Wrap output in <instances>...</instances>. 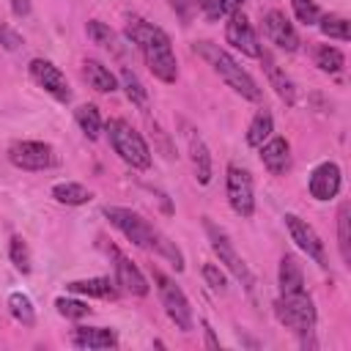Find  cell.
Returning <instances> with one entry per match:
<instances>
[{
    "label": "cell",
    "instance_id": "obj_29",
    "mask_svg": "<svg viewBox=\"0 0 351 351\" xmlns=\"http://www.w3.org/2000/svg\"><path fill=\"white\" fill-rule=\"evenodd\" d=\"M121 85H123V90H126V96H129V101H132V104H137V107H145V101H148V93H145L143 82L137 80V74H134L132 69H121Z\"/></svg>",
    "mask_w": 351,
    "mask_h": 351
},
{
    "label": "cell",
    "instance_id": "obj_10",
    "mask_svg": "<svg viewBox=\"0 0 351 351\" xmlns=\"http://www.w3.org/2000/svg\"><path fill=\"white\" fill-rule=\"evenodd\" d=\"M27 71H30L33 82H36L38 88H44L49 96H55L58 101H69V99H71L69 80H66V74H63L55 63H49V60H44V58H33L30 66H27Z\"/></svg>",
    "mask_w": 351,
    "mask_h": 351
},
{
    "label": "cell",
    "instance_id": "obj_18",
    "mask_svg": "<svg viewBox=\"0 0 351 351\" xmlns=\"http://www.w3.org/2000/svg\"><path fill=\"white\" fill-rule=\"evenodd\" d=\"M261 60H263V69H266V77H269V82H271V88L277 90V96L282 99V101H288V104H293L296 101V88H293V82H291V77L274 63V58L269 55V52H263L261 49V55H258Z\"/></svg>",
    "mask_w": 351,
    "mask_h": 351
},
{
    "label": "cell",
    "instance_id": "obj_19",
    "mask_svg": "<svg viewBox=\"0 0 351 351\" xmlns=\"http://www.w3.org/2000/svg\"><path fill=\"white\" fill-rule=\"evenodd\" d=\"M71 293H82V296H96V299H115V282L107 277H90V280H71L66 285Z\"/></svg>",
    "mask_w": 351,
    "mask_h": 351
},
{
    "label": "cell",
    "instance_id": "obj_24",
    "mask_svg": "<svg viewBox=\"0 0 351 351\" xmlns=\"http://www.w3.org/2000/svg\"><path fill=\"white\" fill-rule=\"evenodd\" d=\"M52 197L58 203H63V206H82V203L90 200V192L77 181H63V184L52 186Z\"/></svg>",
    "mask_w": 351,
    "mask_h": 351
},
{
    "label": "cell",
    "instance_id": "obj_2",
    "mask_svg": "<svg viewBox=\"0 0 351 351\" xmlns=\"http://www.w3.org/2000/svg\"><path fill=\"white\" fill-rule=\"evenodd\" d=\"M104 217L110 219V225H115L132 244L143 247V250H151V252H159L162 258H167L178 271L184 269V255L181 250L167 239L162 236L145 217H140L137 211L132 208H121V206H104Z\"/></svg>",
    "mask_w": 351,
    "mask_h": 351
},
{
    "label": "cell",
    "instance_id": "obj_21",
    "mask_svg": "<svg viewBox=\"0 0 351 351\" xmlns=\"http://www.w3.org/2000/svg\"><path fill=\"white\" fill-rule=\"evenodd\" d=\"M280 291L282 293H296L304 291V274L302 266L293 255H282L280 258Z\"/></svg>",
    "mask_w": 351,
    "mask_h": 351
},
{
    "label": "cell",
    "instance_id": "obj_12",
    "mask_svg": "<svg viewBox=\"0 0 351 351\" xmlns=\"http://www.w3.org/2000/svg\"><path fill=\"white\" fill-rule=\"evenodd\" d=\"M225 38L228 44H233L239 52L250 55V58H258L261 55V44H258V36L250 25V19L241 14V11H233L225 22Z\"/></svg>",
    "mask_w": 351,
    "mask_h": 351
},
{
    "label": "cell",
    "instance_id": "obj_36",
    "mask_svg": "<svg viewBox=\"0 0 351 351\" xmlns=\"http://www.w3.org/2000/svg\"><path fill=\"white\" fill-rule=\"evenodd\" d=\"M203 280L214 288V291H225L228 288V280H225V271L219 269V266H214V263H203Z\"/></svg>",
    "mask_w": 351,
    "mask_h": 351
},
{
    "label": "cell",
    "instance_id": "obj_31",
    "mask_svg": "<svg viewBox=\"0 0 351 351\" xmlns=\"http://www.w3.org/2000/svg\"><path fill=\"white\" fill-rule=\"evenodd\" d=\"M85 33H88V38L93 41V44H99V47H115V33H112V27L110 25H104V22H99V19H90L88 25H85Z\"/></svg>",
    "mask_w": 351,
    "mask_h": 351
},
{
    "label": "cell",
    "instance_id": "obj_16",
    "mask_svg": "<svg viewBox=\"0 0 351 351\" xmlns=\"http://www.w3.org/2000/svg\"><path fill=\"white\" fill-rule=\"evenodd\" d=\"M261 162L271 176H282L291 167V145L285 137H269L261 145Z\"/></svg>",
    "mask_w": 351,
    "mask_h": 351
},
{
    "label": "cell",
    "instance_id": "obj_39",
    "mask_svg": "<svg viewBox=\"0 0 351 351\" xmlns=\"http://www.w3.org/2000/svg\"><path fill=\"white\" fill-rule=\"evenodd\" d=\"M11 8L16 16H27L30 14V0H11Z\"/></svg>",
    "mask_w": 351,
    "mask_h": 351
},
{
    "label": "cell",
    "instance_id": "obj_3",
    "mask_svg": "<svg viewBox=\"0 0 351 351\" xmlns=\"http://www.w3.org/2000/svg\"><path fill=\"white\" fill-rule=\"evenodd\" d=\"M195 52H197L203 60L211 63V69L228 82V88H233L239 96H244V99H250V101H261V88H258V82H255L225 49H219V47L211 44V41H197V44H195Z\"/></svg>",
    "mask_w": 351,
    "mask_h": 351
},
{
    "label": "cell",
    "instance_id": "obj_27",
    "mask_svg": "<svg viewBox=\"0 0 351 351\" xmlns=\"http://www.w3.org/2000/svg\"><path fill=\"white\" fill-rule=\"evenodd\" d=\"M348 222H351V206L340 203L337 208V244H340V255L346 263H351V233H348Z\"/></svg>",
    "mask_w": 351,
    "mask_h": 351
},
{
    "label": "cell",
    "instance_id": "obj_30",
    "mask_svg": "<svg viewBox=\"0 0 351 351\" xmlns=\"http://www.w3.org/2000/svg\"><path fill=\"white\" fill-rule=\"evenodd\" d=\"M318 27H321V33L329 36V38H337V41H348V38H351V33H348V22H346L343 16H337V14L324 16V19L318 22Z\"/></svg>",
    "mask_w": 351,
    "mask_h": 351
},
{
    "label": "cell",
    "instance_id": "obj_20",
    "mask_svg": "<svg viewBox=\"0 0 351 351\" xmlns=\"http://www.w3.org/2000/svg\"><path fill=\"white\" fill-rule=\"evenodd\" d=\"M82 71H85V80H88V85H90L93 90H99V93H112V90L118 88V80H115V74H112L107 66H101L99 60H85Z\"/></svg>",
    "mask_w": 351,
    "mask_h": 351
},
{
    "label": "cell",
    "instance_id": "obj_17",
    "mask_svg": "<svg viewBox=\"0 0 351 351\" xmlns=\"http://www.w3.org/2000/svg\"><path fill=\"white\" fill-rule=\"evenodd\" d=\"M71 343L77 348H115L118 337L107 326H77L71 332Z\"/></svg>",
    "mask_w": 351,
    "mask_h": 351
},
{
    "label": "cell",
    "instance_id": "obj_15",
    "mask_svg": "<svg viewBox=\"0 0 351 351\" xmlns=\"http://www.w3.org/2000/svg\"><path fill=\"white\" fill-rule=\"evenodd\" d=\"M110 252H112V258H115V280H118V285H121L123 291L134 293V296H145V293H148V282H145L143 271H140L126 255H121L115 247H112Z\"/></svg>",
    "mask_w": 351,
    "mask_h": 351
},
{
    "label": "cell",
    "instance_id": "obj_6",
    "mask_svg": "<svg viewBox=\"0 0 351 351\" xmlns=\"http://www.w3.org/2000/svg\"><path fill=\"white\" fill-rule=\"evenodd\" d=\"M154 282H156L159 299H162V304H165L170 321H173L181 332H192L195 318H192V307H189V299L184 296V291H181L167 274H162L159 269H154Z\"/></svg>",
    "mask_w": 351,
    "mask_h": 351
},
{
    "label": "cell",
    "instance_id": "obj_9",
    "mask_svg": "<svg viewBox=\"0 0 351 351\" xmlns=\"http://www.w3.org/2000/svg\"><path fill=\"white\" fill-rule=\"evenodd\" d=\"M228 203L239 217H252V211H255L252 178L239 165H228Z\"/></svg>",
    "mask_w": 351,
    "mask_h": 351
},
{
    "label": "cell",
    "instance_id": "obj_4",
    "mask_svg": "<svg viewBox=\"0 0 351 351\" xmlns=\"http://www.w3.org/2000/svg\"><path fill=\"white\" fill-rule=\"evenodd\" d=\"M107 137H110V145L112 151L132 167L137 170H145L151 167V148L145 145L143 134L137 129H132L123 118H112L107 123Z\"/></svg>",
    "mask_w": 351,
    "mask_h": 351
},
{
    "label": "cell",
    "instance_id": "obj_13",
    "mask_svg": "<svg viewBox=\"0 0 351 351\" xmlns=\"http://www.w3.org/2000/svg\"><path fill=\"white\" fill-rule=\"evenodd\" d=\"M263 33H266V38L271 44H277L285 52H296L299 49V36H296L293 25L285 19V14H280V11H269L263 16Z\"/></svg>",
    "mask_w": 351,
    "mask_h": 351
},
{
    "label": "cell",
    "instance_id": "obj_38",
    "mask_svg": "<svg viewBox=\"0 0 351 351\" xmlns=\"http://www.w3.org/2000/svg\"><path fill=\"white\" fill-rule=\"evenodd\" d=\"M0 44H3L5 49H11V52H14V49H19V47H22V36H19V33H14L8 25H0Z\"/></svg>",
    "mask_w": 351,
    "mask_h": 351
},
{
    "label": "cell",
    "instance_id": "obj_28",
    "mask_svg": "<svg viewBox=\"0 0 351 351\" xmlns=\"http://www.w3.org/2000/svg\"><path fill=\"white\" fill-rule=\"evenodd\" d=\"M343 63H346V58H343L340 49H335V47H329V44H324V47L315 49V66H318L321 71L337 74V71L343 69Z\"/></svg>",
    "mask_w": 351,
    "mask_h": 351
},
{
    "label": "cell",
    "instance_id": "obj_25",
    "mask_svg": "<svg viewBox=\"0 0 351 351\" xmlns=\"http://www.w3.org/2000/svg\"><path fill=\"white\" fill-rule=\"evenodd\" d=\"M74 118H77L80 129H82L90 140L99 137V132H101V115H99V107H96V104H80V107L74 110Z\"/></svg>",
    "mask_w": 351,
    "mask_h": 351
},
{
    "label": "cell",
    "instance_id": "obj_1",
    "mask_svg": "<svg viewBox=\"0 0 351 351\" xmlns=\"http://www.w3.org/2000/svg\"><path fill=\"white\" fill-rule=\"evenodd\" d=\"M126 38L143 52L154 77H159L162 82L178 80V63H176V55L170 47V36L162 27H156L140 16H132L126 22Z\"/></svg>",
    "mask_w": 351,
    "mask_h": 351
},
{
    "label": "cell",
    "instance_id": "obj_11",
    "mask_svg": "<svg viewBox=\"0 0 351 351\" xmlns=\"http://www.w3.org/2000/svg\"><path fill=\"white\" fill-rule=\"evenodd\" d=\"M285 228H288L291 239L296 241V247H299L302 252H307V258H313L318 266H326L324 241L318 239V233H315L304 219H299L296 214H285Z\"/></svg>",
    "mask_w": 351,
    "mask_h": 351
},
{
    "label": "cell",
    "instance_id": "obj_34",
    "mask_svg": "<svg viewBox=\"0 0 351 351\" xmlns=\"http://www.w3.org/2000/svg\"><path fill=\"white\" fill-rule=\"evenodd\" d=\"M291 8H293V14L302 25H315L318 16H321V11L313 0H291Z\"/></svg>",
    "mask_w": 351,
    "mask_h": 351
},
{
    "label": "cell",
    "instance_id": "obj_41",
    "mask_svg": "<svg viewBox=\"0 0 351 351\" xmlns=\"http://www.w3.org/2000/svg\"><path fill=\"white\" fill-rule=\"evenodd\" d=\"M208 3H211V0H197V5H200V8H206Z\"/></svg>",
    "mask_w": 351,
    "mask_h": 351
},
{
    "label": "cell",
    "instance_id": "obj_33",
    "mask_svg": "<svg viewBox=\"0 0 351 351\" xmlns=\"http://www.w3.org/2000/svg\"><path fill=\"white\" fill-rule=\"evenodd\" d=\"M55 307H58V313H60L63 318H85V315H90V307H88L85 302L69 299V296L55 299Z\"/></svg>",
    "mask_w": 351,
    "mask_h": 351
},
{
    "label": "cell",
    "instance_id": "obj_23",
    "mask_svg": "<svg viewBox=\"0 0 351 351\" xmlns=\"http://www.w3.org/2000/svg\"><path fill=\"white\" fill-rule=\"evenodd\" d=\"M271 129H274L271 112H269V110H258L255 118H252L250 126H247V143H250L252 148H261V145L271 137Z\"/></svg>",
    "mask_w": 351,
    "mask_h": 351
},
{
    "label": "cell",
    "instance_id": "obj_37",
    "mask_svg": "<svg viewBox=\"0 0 351 351\" xmlns=\"http://www.w3.org/2000/svg\"><path fill=\"white\" fill-rule=\"evenodd\" d=\"M167 3H170V8L181 16V22H189V19L195 16V11L200 8L197 0H167Z\"/></svg>",
    "mask_w": 351,
    "mask_h": 351
},
{
    "label": "cell",
    "instance_id": "obj_22",
    "mask_svg": "<svg viewBox=\"0 0 351 351\" xmlns=\"http://www.w3.org/2000/svg\"><path fill=\"white\" fill-rule=\"evenodd\" d=\"M189 151H192L195 178H197L200 184H208V181H211V156H208L206 143H203L197 134H189Z\"/></svg>",
    "mask_w": 351,
    "mask_h": 351
},
{
    "label": "cell",
    "instance_id": "obj_26",
    "mask_svg": "<svg viewBox=\"0 0 351 351\" xmlns=\"http://www.w3.org/2000/svg\"><path fill=\"white\" fill-rule=\"evenodd\" d=\"M8 310H11V315H14L19 324H25V326H33V324H36V310H33V302H30L27 293L14 291V293L8 296Z\"/></svg>",
    "mask_w": 351,
    "mask_h": 351
},
{
    "label": "cell",
    "instance_id": "obj_40",
    "mask_svg": "<svg viewBox=\"0 0 351 351\" xmlns=\"http://www.w3.org/2000/svg\"><path fill=\"white\" fill-rule=\"evenodd\" d=\"M203 332H206V346H208V348H219V340L214 337V332H211L208 324H203Z\"/></svg>",
    "mask_w": 351,
    "mask_h": 351
},
{
    "label": "cell",
    "instance_id": "obj_5",
    "mask_svg": "<svg viewBox=\"0 0 351 351\" xmlns=\"http://www.w3.org/2000/svg\"><path fill=\"white\" fill-rule=\"evenodd\" d=\"M274 313H277L280 324H285L296 335H310L315 329V307H313V299L304 291L282 293L274 302Z\"/></svg>",
    "mask_w": 351,
    "mask_h": 351
},
{
    "label": "cell",
    "instance_id": "obj_14",
    "mask_svg": "<svg viewBox=\"0 0 351 351\" xmlns=\"http://www.w3.org/2000/svg\"><path fill=\"white\" fill-rule=\"evenodd\" d=\"M340 189V167L335 162H321L310 173V195L315 200H332Z\"/></svg>",
    "mask_w": 351,
    "mask_h": 351
},
{
    "label": "cell",
    "instance_id": "obj_8",
    "mask_svg": "<svg viewBox=\"0 0 351 351\" xmlns=\"http://www.w3.org/2000/svg\"><path fill=\"white\" fill-rule=\"evenodd\" d=\"M8 159L19 170H47L55 165V151L47 143L38 140H22L8 148Z\"/></svg>",
    "mask_w": 351,
    "mask_h": 351
},
{
    "label": "cell",
    "instance_id": "obj_35",
    "mask_svg": "<svg viewBox=\"0 0 351 351\" xmlns=\"http://www.w3.org/2000/svg\"><path fill=\"white\" fill-rule=\"evenodd\" d=\"M241 5H244V0H211L203 11L208 19H219V16H230L233 11H241Z\"/></svg>",
    "mask_w": 351,
    "mask_h": 351
},
{
    "label": "cell",
    "instance_id": "obj_32",
    "mask_svg": "<svg viewBox=\"0 0 351 351\" xmlns=\"http://www.w3.org/2000/svg\"><path fill=\"white\" fill-rule=\"evenodd\" d=\"M8 255H11L14 266H16L22 274H27V271H30V250H27V244H25L19 236H14V239H11V244H8Z\"/></svg>",
    "mask_w": 351,
    "mask_h": 351
},
{
    "label": "cell",
    "instance_id": "obj_7",
    "mask_svg": "<svg viewBox=\"0 0 351 351\" xmlns=\"http://www.w3.org/2000/svg\"><path fill=\"white\" fill-rule=\"evenodd\" d=\"M206 233H208V239H211V250L219 255V263H225L228 271H230L236 280H241V285H244L247 291H252V288H255V277H252L250 266L241 261V255L236 252V247H233V241L228 239V233H225L222 228H217L214 222H208V219H206Z\"/></svg>",
    "mask_w": 351,
    "mask_h": 351
}]
</instances>
